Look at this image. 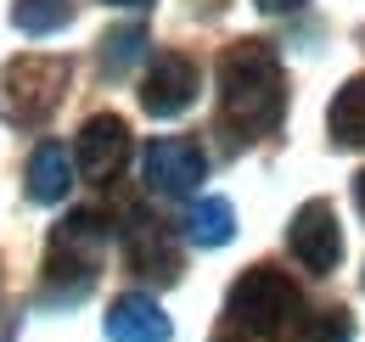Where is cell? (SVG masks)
<instances>
[{"mask_svg": "<svg viewBox=\"0 0 365 342\" xmlns=\"http://www.w3.org/2000/svg\"><path fill=\"white\" fill-rule=\"evenodd\" d=\"M220 107L242 135H270L287 113V73L264 40H242L220 56Z\"/></svg>", "mask_w": 365, "mask_h": 342, "instance_id": "1", "label": "cell"}, {"mask_svg": "<svg viewBox=\"0 0 365 342\" xmlns=\"http://www.w3.org/2000/svg\"><path fill=\"white\" fill-rule=\"evenodd\" d=\"M107 224L96 208H79V214H68L56 224V236H51V258H46V286H40V303H79L85 292L96 286V264H101V247H107Z\"/></svg>", "mask_w": 365, "mask_h": 342, "instance_id": "2", "label": "cell"}, {"mask_svg": "<svg viewBox=\"0 0 365 342\" xmlns=\"http://www.w3.org/2000/svg\"><path fill=\"white\" fill-rule=\"evenodd\" d=\"M225 314L253 331V337H287L304 326V298H298V281L275 264H253L225 298Z\"/></svg>", "mask_w": 365, "mask_h": 342, "instance_id": "3", "label": "cell"}, {"mask_svg": "<svg viewBox=\"0 0 365 342\" xmlns=\"http://www.w3.org/2000/svg\"><path fill=\"white\" fill-rule=\"evenodd\" d=\"M68 56H17L0 68V113L11 124H46L68 95Z\"/></svg>", "mask_w": 365, "mask_h": 342, "instance_id": "4", "label": "cell"}, {"mask_svg": "<svg viewBox=\"0 0 365 342\" xmlns=\"http://www.w3.org/2000/svg\"><path fill=\"white\" fill-rule=\"evenodd\" d=\"M287 247H292V258H298L309 275H331V269H337V258H343V224H337V214H331L326 197L304 202V208L292 214Z\"/></svg>", "mask_w": 365, "mask_h": 342, "instance_id": "5", "label": "cell"}, {"mask_svg": "<svg viewBox=\"0 0 365 342\" xmlns=\"http://www.w3.org/2000/svg\"><path fill=\"white\" fill-rule=\"evenodd\" d=\"M197 90H202V68L185 51H163L146 68V79H140V107L152 118H180L185 107L197 101Z\"/></svg>", "mask_w": 365, "mask_h": 342, "instance_id": "6", "label": "cell"}, {"mask_svg": "<svg viewBox=\"0 0 365 342\" xmlns=\"http://www.w3.org/2000/svg\"><path fill=\"white\" fill-rule=\"evenodd\" d=\"M146 185L158 191V197H191L197 185H202V174H208V157H202V146L197 140H180V135H163V140H152L146 146Z\"/></svg>", "mask_w": 365, "mask_h": 342, "instance_id": "7", "label": "cell"}, {"mask_svg": "<svg viewBox=\"0 0 365 342\" xmlns=\"http://www.w3.org/2000/svg\"><path fill=\"white\" fill-rule=\"evenodd\" d=\"M124 157H130V124L118 113H96L73 140V163L85 180H113L124 169Z\"/></svg>", "mask_w": 365, "mask_h": 342, "instance_id": "8", "label": "cell"}, {"mask_svg": "<svg viewBox=\"0 0 365 342\" xmlns=\"http://www.w3.org/2000/svg\"><path fill=\"white\" fill-rule=\"evenodd\" d=\"M124 253H130V269L135 275H152V281H180V247L169 242V230L146 214H130L124 224Z\"/></svg>", "mask_w": 365, "mask_h": 342, "instance_id": "9", "label": "cell"}, {"mask_svg": "<svg viewBox=\"0 0 365 342\" xmlns=\"http://www.w3.org/2000/svg\"><path fill=\"white\" fill-rule=\"evenodd\" d=\"M107 337L113 342H169L175 326H169V314L146 292H124V298H113V309H107Z\"/></svg>", "mask_w": 365, "mask_h": 342, "instance_id": "10", "label": "cell"}, {"mask_svg": "<svg viewBox=\"0 0 365 342\" xmlns=\"http://www.w3.org/2000/svg\"><path fill=\"white\" fill-rule=\"evenodd\" d=\"M68 185H73V157H68L56 140H46V146L29 157V197H34V202H62Z\"/></svg>", "mask_w": 365, "mask_h": 342, "instance_id": "11", "label": "cell"}, {"mask_svg": "<svg viewBox=\"0 0 365 342\" xmlns=\"http://www.w3.org/2000/svg\"><path fill=\"white\" fill-rule=\"evenodd\" d=\"M326 129H331V140L349 146V152H360V146H365V73H360V79H349V85L331 95Z\"/></svg>", "mask_w": 365, "mask_h": 342, "instance_id": "12", "label": "cell"}, {"mask_svg": "<svg viewBox=\"0 0 365 342\" xmlns=\"http://www.w3.org/2000/svg\"><path fill=\"white\" fill-rule=\"evenodd\" d=\"M185 236L197 242V247H225L230 236H236V214H230L225 197H202L191 214H185Z\"/></svg>", "mask_w": 365, "mask_h": 342, "instance_id": "13", "label": "cell"}, {"mask_svg": "<svg viewBox=\"0 0 365 342\" xmlns=\"http://www.w3.org/2000/svg\"><path fill=\"white\" fill-rule=\"evenodd\" d=\"M73 17V0H11V23L23 34H56Z\"/></svg>", "mask_w": 365, "mask_h": 342, "instance_id": "14", "label": "cell"}, {"mask_svg": "<svg viewBox=\"0 0 365 342\" xmlns=\"http://www.w3.org/2000/svg\"><path fill=\"white\" fill-rule=\"evenodd\" d=\"M140 51H146V28H140V23H130V28H113V34L101 40V73H107V79H118V73L135 62Z\"/></svg>", "mask_w": 365, "mask_h": 342, "instance_id": "15", "label": "cell"}, {"mask_svg": "<svg viewBox=\"0 0 365 342\" xmlns=\"http://www.w3.org/2000/svg\"><path fill=\"white\" fill-rule=\"evenodd\" d=\"M349 337H354L349 309H320V314H309V326H304V342H349Z\"/></svg>", "mask_w": 365, "mask_h": 342, "instance_id": "16", "label": "cell"}, {"mask_svg": "<svg viewBox=\"0 0 365 342\" xmlns=\"http://www.w3.org/2000/svg\"><path fill=\"white\" fill-rule=\"evenodd\" d=\"M253 6H259V11H298L304 0H253Z\"/></svg>", "mask_w": 365, "mask_h": 342, "instance_id": "17", "label": "cell"}, {"mask_svg": "<svg viewBox=\"0 0 365 342\" xmlns=\"http://www.w3.org/2000/svg\"><path fill=\"white\" fill-rule=\"evenodd\" d=\"M354 202H360V214H365V169L354 174Z\"/></svg>", "mask_w": 365, "mask_h": 342, "instance_id": "18", "label": "cell"}, {"mask_svg": "<svg viewBox=\"0 0 365 342\" xmlns=\"http://www.w3.org/2000/svg\"><path fill=\"white\" fill-rule=\"evenodd\" d=\"M107 6H146V0H107Z\"/></svg>", "mask_w": 365, "mask_h": 342, "instance_id": "19", "label": "cell"}, {"mask_svg": "<svg viewBox=\"0 0 365 342\" xmlns=\"http://www.w3.org/2000/svg\"><path fill=\"white\" fill-rule=\"evenodd\" d=\"M214 342H242V337H214Z\"/></svg>", "mask_w": 365, "mask_h": 342, "instance_id": "20", "label": "cell"}]
</instances>
